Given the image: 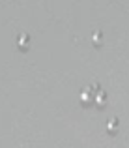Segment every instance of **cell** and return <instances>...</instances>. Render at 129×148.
<instances>
[{
  "label": "cell",
  "mask_w": 129,
  "mask_h": 148,
  "mask_svg": "<svg viewBox=\"0 0 129 148\" xmlns=\"http://www.w3.org/2000/svg\"><path fill=\"white\" fill-rule=\"evenodd\" d=\"M116 126H118V118H114V116H112V118H109L107 130H109V131H114V130H116Z\"/></svg>",
  "instance_id": "obj_2"
},
{
  "label": "cell",
  "mask_w": 129,
  "mask_h": 148,
  "mask_svg": "<svg viewBox=\"0 0 129 148\" xmlns=\"http://www.w3.org/2000/svg\"><path fill=\"white\" fill-rule=\"evenodd\" d=\"M105 98H107L105 90H101V88H99V90H97V94H96V101H97V103H103V101H105Z\"/></svg>",
  "instance_id": "obj_3"
},
{
  "label": "cell",
  "mask_w": 129,
  "mask_h": 148,
  "mask_svg": "<svg viewBox=\"0 0 129 148\" xmlns=\"http://www.w3.org/2000/svg\"><path fill=\"white\" fill-rule=\"evenodd\" d=\"M26 40H28V36H26V34H23V36H21V38H19V43H21V45H23V43H25V41H26Z\"/></svg>",
  "instance_id": "obj_5"
},
{
  "label": "cell",
  "mask_w": 129,
  "mask_h": 148,
  "mask_svg": "<svg viewBox=\"0 0 129 148\" xmlns=\"http://www.w3.org/2000/svg\"><path fill=\"white\" fill-rule=\"evenodd\" d=\"M99 40H101V32H99V30H96V32H94V41L99 43Z\"/></svg>",
  "instance_id": "obj_4"
},
{
  "label": "cell",
  "mask_w": 129,
  "mask_h": 148,
  "mask_svg": "<svg viewBox=\"0 0 129 148\" xmlns=\"http://www.w3.org/2000/svg\"><path fill=\"white\" fill-rule=\"evenodd\" d=\"M97 90H99V86L97 84H90V86H84L83 92H81V98H83V101H92L94 96L97 94Z\"/></svg>",
  "instance_id": "obj_1"
}]
</instances>
